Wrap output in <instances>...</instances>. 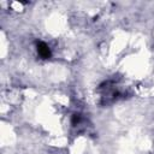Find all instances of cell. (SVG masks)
Wrapping results in <instances>:
<instances>
[{
    "label": "cell",
    "instance_id": "6da1fadb",
    "mask_svg": "<svg viewBox=\"0 0 154 154\" xmlns=\"http://www.w3.org/2000/svg\"><path fill=\"white\" fill-rule=\"evenodd\" d=\"M37 52H38V55L43 59H48L51 57V49L45 42H40L37 45Z\"/></svg>",
    "mask_w": 154,
    "mask_h": 154
}]
</instances>
